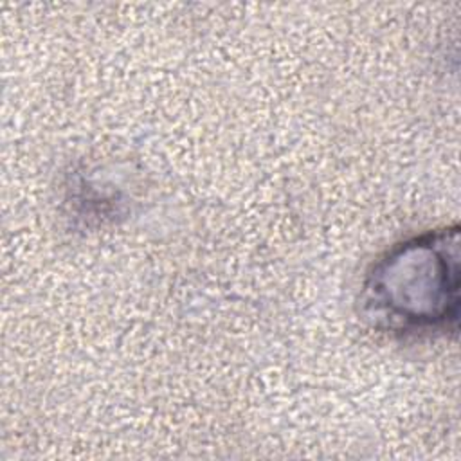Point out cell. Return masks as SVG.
I'll list each match as a JSON object with an SVG mask.
<instances>
[{"label":"cell","instance_id":"obj_1","mask_svg":"<svg viewBox=\"0 0 461 461\" xmlns=\"http://www.w3.org/2000/svg\"><path fill=\"white\" fill-rule=\"evenodd\" d=\"M360 310L371 326L396 335L456 333L459 321V227L396 243L369 268Z\"/></svg>","mask_w":461,"mask_h":461}]
</instances>
